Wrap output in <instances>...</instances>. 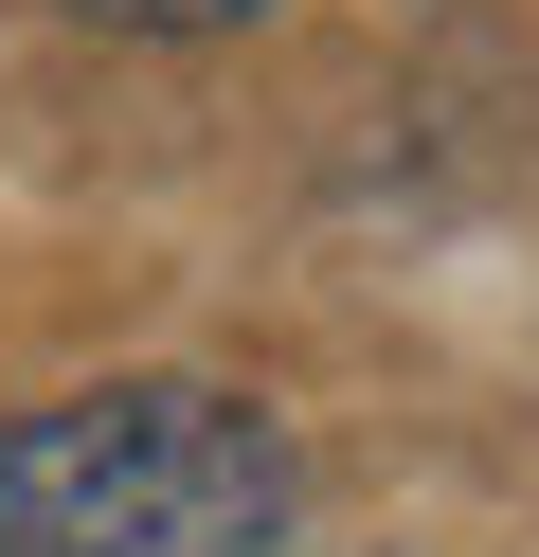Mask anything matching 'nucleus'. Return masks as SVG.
I'll return each mask as SVG.
<instances>
[{
  "mask_svg": "<svg viewBox=\"0 0 539 557\" xmlns=\"http://www.w3.org/2000/svg\"><path fill=\"white\" fill-rule=\"evenodd\" d=\"M287 521L306 449L216 377H108L0 432V557H270Z\"/></svg>",
  "mask_w": 539,
  "mask_h": 557,
  "instance_id": "obj_1",
  "label": "nucleus"
},
{
  "mask_svg": "<svg viewBox=\"0 0 539 557\" xmlns=\"http://www.w3.org/2000/svg\"><path fill=\"white\" fill-rule=\"evenodd\" d=\"M90 18H126V37H234V18H270V0H90Z\"/></svg>",
  "mask_w": 539,
  "mask_h": 557,
  "instance_id": "obj_2",
  "label": "nucleus"
}]
</instances>
